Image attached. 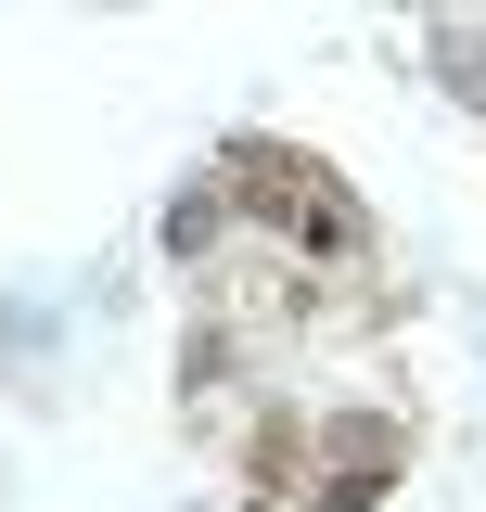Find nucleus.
<instances>
[{
	"label": "nucleus",
	"mask_w": 486,
	"mask_h": 512,
	"mask_svg": "<svg viewBox=\"0 0 486 512\" xmlns=\"http://www.w3.org/2000/svg\"><path fill=\"white\" fill-rule=\"evenodd\" d=\"M0 359H13V384H26V397L52 384V320L26 308V295H0Z\"/></svg>",
	"instance_id": "nucleus-4"
},
{
	"label": "nucleus",
	"mask_w": 486,
	"mask_h": 512,
	"mask_svg": "<svg viewBox=\"0 0 486 512\" xmlns=\"http://www.w3.org/2000/svg\"><path fill=\"white\" fill-rule=\"evenodd\" d=\"M397 487H410V410H384V397H320L307 512H384Z\"/></svg>",
	"instance_id": "nucleus-1"
},
{
	"label": "nucleus",
	"mask_w": 486,
	"mask_h": 512,
	"mask_svg": "<svg viewBox=\"0 0 486 512\" xmlns=\"http://www.w3.org/2000/svg\"><path fill=\"white\" fill-rule=\"evenodd\" d=\"M231 512H269V500H231Z\"/></svg>",
	"instance_id": "nucleus-5"
},
{
	"label": "nucleus",
	"mask_w": 486,
	"mask_h": 512,
	"mask_svg": "<svg viewBox=\"0 0 486 512\" xmlns=\"http://www.w3.org/2000/svg\"><path fill=\"white\" fill-rule=\"evenodd\" d=\"M154 256L180 269V295H192V282H218V269L243 256V218H231V192H218V167H192V180L154 205Z\"/></svg>",
	"instance_id": "nucleus-2"
},
{
	"label": "nucleus",
	"mask_w": 486,
	"mask_h": 512,
	"mask_svg": "<svg viewBox=\"0 0 486 512\" xmlns=\"http://www.w3.org/2000/svg\"><path fill=\"white\" fill-rule=\"evenodd\" d=\"M423 52H435V77H448L461 103H486V26H461V13H435V26H423Z\"/></svg>",
	"instance_id": "nucleus-3"
}]
</instances>
